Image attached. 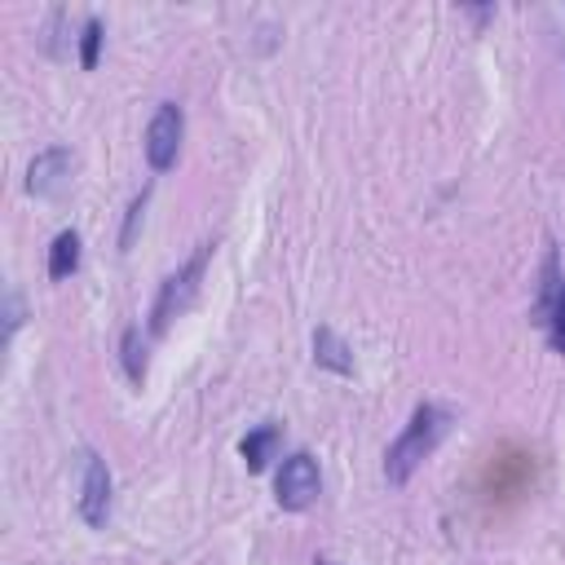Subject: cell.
I'll use <instances>...</instances> for the list:
<instances>
[{"label": "cell", "mask_w": 565, "mask_h": 565, "mask_svg": "<svg viewBox=\"0 0 565 565\" xmlns=\"http://www.w3.org/2000/svg\"><path fill=\"white\" fill-rule=\"evenodd\" d=\"M75 508L84 516V525L102 530L110 521V468L97 450H84L79 455V494H75Z\"/></svg>", "instance_id": "5b68a950"}, {"label": "cell", "mask_w": 565, "mask_h": 565, "mask_svg": "<svg viewBox=\"0 0 565 565\" xmlns=\"http://www.w3.org/2000/svg\"><path fill=\"white\" fill-rule=\"evenodd\" d=\"M313 565H340V561H327V556H322V561H313Z\"/></svg>", "instance_id": "9a60e30c"}, {"label": "cell", "mask_w": 565, "mask_h": 565, "mask_svg": "<svg viewBox=\"0 0 565 565\" xmlns=\"http://www.w3.org/2000/svg\"><path fill=\"white\" fill-rule=\"evenodd\" d=\"M119 353H124V371L132 384L146 380V340H141V327H128L124 340H119Z\"/></svg>", "instance_id": "8fae6325"}, {"label": "cell", "mask_w": 565, "mask_h": 565, "mask_svg": "<svg viewBox=\"0 0 565 565\" xmlns=\"http://www.w3.org/2000/svg\"><path fill=\"white\" fill-rule=\"evenodd\" d=\"M530 322H539V327L547 331V344H552L556 353H565V274H561V256H556V247H547V256H543L539 296H534Z\"/></svg>", "instance_id": "3957f363"}, {"label": "cell", "mask_w": 565, "mask_h": 565, "mask_svg": "<svg viewBox=\"0 0 565 565\" xmlns=\"http://www.w3.org/2000/svg\"><path fill=\"white\" fill-rule=\"evenodd\" d=\"M71 168H75L71 150L49 146V150H40V154L31 159V168H26V190L40 194V199H53V194H62V190L71 185Z\"/></svg>", "instance_id": "52a82bcc"}, {"label": "cell", "mask_w": 565, "mask_h": 565, "mask_svg": "<svg viewBox=\"0 0 565 565\" xmlns=\"http://www.w3.org/2000/svg\"><path fill=\"white\" fill-rule=\"evenodd\" d=\"M97 53H102V22L88 18L84 31H79V66L93 71V66H97Z\"/></svg>", "instance_id": "7c38bea8"}, {"label": "cell", "mask_w": 565, "mask_h": 565, "mask_svg": "<svg viewBox=\"0 0 565 565\" xmlns=\"http://www.w3.org/2000/svg\"><path fill=\"white\" fill-rule=\"evenodd\" d=\"M207 256H212V243H203V247H199V252H194L177 274H168V278H163V287H159V296H154V309H150V331H168V327H172V318L190 309V300L199 296V278H203Z\"/></svg>", "instance_id": "7a4b0ae2"}, {"label": "cell", "mask_w": 565, "mask_h": 565, "mask_svg": "<svg viewBox=\"0 0 565 565\" xmlns=\"http://www.w3.org/2000/svg\"><path fill=\"white\" fill-rule=\"evenodd\" d=\"M313 362L327 366V371H335V375H349L353 371V353H349V344L331 327H318L313 331Z\"/></svg>", "instance_id": "ba28073f"}, {"label": "cell", "mask_w": 565, "mask_h": 565, "mask_svg": "<svg viewBox=\"0 0 565 565\" xmlns=\"http://www.w3.org/2000/svg\"><path fill=\"white\" fill-rule=\"evenodd\" d=\"M79 269V234L75 230H62L53 243H49V278L62 282Z\"/></svg>", "instance_id": "30bf717a"}, {"label": "cell", "mask_w": 565, "mask_h": 565, "mask_svg": "<svg viewBox=\"0 0 565 565\" xmlns=\"http://www.w3.org/2000/svg\"><path fill=\"white\" fill-rule=\"evenodd\" d=\"M181 137H185V115L177 102H159V110L146 124V159L154 172H168L181 154Z\"/></svg>", "instance_id": "8992f818"}, {"label": "cell", "mask_w": 565, "mask_h": 565, "mask_svg": "<svg viewBox=\"0 0 565 565\" xmlns=\"http://www.w3.org/2000/svg\"><path fill=\"white\" fill-rule=\"evenodd\" d=\"M18 322H22V296L9 291V300H4V340L18 331Z\"/></svg>", "instance_id": "5bb4252c"}, {"label": "cell", "mask_w": 565, "mask_h": 565, "mask_svg": "<svg viewBox=\"0 0 565 565\" xmlns=\"http://www.w3.org/2000/svg\"><path fill=\"white\" fill-rule=\"evenodd\" d=\"M146 199H150V194L141 190V194L132 199V207H128V216H124V230H119V247H124V252H128V247H132V238H137V225H141V212H146Z\"/></svg>", "instance_id": "4fadbf2b"}, {"label": "cell", "mask_w": 565, "mask_h": 565, "mask_svg": "<svg viewBox=\"0 0 565 565\" xmlns=\"http://www.w3.org/2000/svg\"><path fill=\"white\" fill-rule=\"evenodd\" d=\"M318 494H322L318 459H313L309 450L287 455L282 468H278V477H274V499H278V508H287V512H305Z\"/></svg>", "instance_id": "277c9868"}, {"label": "cell", "mask_w": 565, "mask_h": 565, "mask_svg": "<svg viewBox=\"0 0 565 565\" xmlns=\"http://www.w3.org/2000/svg\"><path fill=\"white\" fill-rule=\"evenodd\" d=\"M446 428H450V411H441L433 402L415 406L411 419H406V428L397 433V441L384 450V477L393 486H406L415 477V468L437 450V441L446 437Z\"/></svg>", "instance_id": "6da1fadb"}, {"label": "cell", "mask_w": 565, "mask_h": 565, "mask_svg": "<svg viewBox=\"0 0 565 565\" xmlns=\"http://www.w3.org/2000/svg\"><path fill=\"white\" fill-rule=\"evenodd\" d=\"M278 441H282V428H278V424H260V428H252V433L238 441V450H243V463H247L252 472H260V468L274 459Z\"/></svg>", "instance_id": "9c48e42d"}]
</instances>
